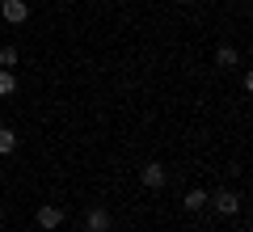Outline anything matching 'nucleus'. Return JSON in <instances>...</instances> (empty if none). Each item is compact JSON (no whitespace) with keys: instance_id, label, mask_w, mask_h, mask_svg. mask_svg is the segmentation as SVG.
Masks as SVG:
<instances>
[{"instance_id":"nucleus-4","label":"nucleus","mask_w":253,"mask_h":232,"mask_svg":"<svg viewBox=\"0 0 253 232\" xmlns=\"http://www.w3.org/2000/svg\"><path fill=\"white\" fill-rule=\"evenodd\" d=\"M84 228L89 232H110V211L106 207H93V211L84 215Z\"/></svg>"},{"instance_id":"nucleus-5","label":"nucleus","mask_w":253,"mask_h":232,"mask_svg":"<svg viewBox=\"0 0 253 232\" xmlns=\"http://www.w3.org/2000/svg\"><path fill=\"white\" fill-rule=\"evenodd\" d=\"M139 178H144V186H152V190H161L165 186V169H161V165H144V169H139Z\"/></svg>"},{"instance_id":"nucleus-11","label":"nucleus","mask_w":253,"mask_h":232,"mask_svg":"<svg viewBox=\"0 0 253 232\" xmlns=\"http://www.w3.org/2000/svg\"><path fill=\"white\" fill-rule=\"evenodd\" d=\"M181 4H194V0H181Z\"/></svg>"},{"instance_id":"nucleus-8","label":"nucleus","mask_w":253,"mask_h":232,"mask_svg":"<svg viewBox=\"0 0 253 232\" xmlns=\"http://www.w3.org/2000/svg\"><path fill=\"white\" fill-rule=\"evenodd\" d=\"M13 148H17V135H13L9 127H0V156H9Z\"/></svg>"},{"instance_id":"nucleus-7","label":"nucleus","mask_w":253,"mask_h":232,"mask_svg":"<svg viewBox=\"0 0 253 232\" xmlns=\"http://www.w3.org/2000/svg\"><path fill=\"white\" fill-rule=\"evenodd\" d=\"M9 93H17V76L13 68H0V97H9Z\"/></svg>"},{"instance_id":"nucleus-6","label":"nucleus","mask_w":253,"mask_h":232,"mask_svg":"<svg viewBox=\"0 0 253 232\" xmlns=\"http://www.w3.org/2000/svg\"><path fill=\"white\" fill-rule=\"evenodd\" d=\"M207 190H190V194L186 198H181V207H186V211H203V207H207Z\"/></svg>"},{"instance_id":"nucleus-10","label":"nucleus","mask_w":253,"mask_h":232,"mask_svg":"<svg viewBox=\"0 0 253 232\" xmlns=\"http://www.w3.org/2000/svg\"><path fill=\"white\" fill-rule=\"evenodd\" d=\"M0 68H17V46H0Z\"/></svg>"},{"instance_id":"nucleus-1","label":"nucleus","mask_w":253,"mask_h":232,"mask_svg":"<svg viewBox=\"0 0 253 232\" xmlns=\"http://www.w3.org/2000/svg\"><path fill=\"white\" fill-rule=\"evenodd\" d=\"M207 203L215 207L219 215H236V211H241V194H236V190H219V194L207 198Z\"/></svg>"},{"instance_id":"nucleus-12","label":"nucleus","mask_w":253,"mask_h":232,"mask_svg":"<svg viewBox=\"0 0 253 232\" xmlns=\"http://www.w3.org/2000/svg\"><path fill=\"white\" fill-rule=\"evenodd\" d=\"M0 127H4V123H0Z\"/></svg>"},{"instance_id":"nucleus-3","label":"nucleus","mask_w":253,"mask_h":232,"mask_svg":"<svg viewBox=\"0 0 253 232\" xmlns=\"http://www.w3.org/2000/svg\"><path fill=\"white\" fill-rule=\"evenodd\" d=\"M59 224H63V207H55V203H42V207H38V228L55 232Z\"/></svg>"},{"instance_id":"nucleus-2","label":"nucleus","mask_w":253,"mask_h":232,"mask_svg":"<svg viewBox=\"0 0 253 232\" xmlns=\"http://www.w3.org/2000/svg\"><path fill=\"white\" fill-rule=\"evenodd\" d=\"M0 17L9 21V26H21V21L30 17V4L26 0H4V4H0Z\"/></svg>"},{"instance_id":"nucleus-9","label":"nucleus","mask_w":253,"mask_h":232,"mask_svg":"<svg viewBox=\"0 0 253 232\" xmlns=\"http://www.w3.org/2000/svg\"><path fill=\"white\" fill-rule=\"evenodd\" d=\"M215 63H219V68H236V51H232V46H219V51H215Z\"/></svg>"}]
</instances>
